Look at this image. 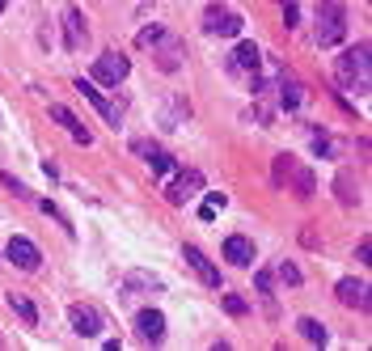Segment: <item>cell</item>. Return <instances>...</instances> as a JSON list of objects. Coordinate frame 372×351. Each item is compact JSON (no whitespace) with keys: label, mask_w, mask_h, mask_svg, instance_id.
Instances as JSON below:
<instances>
[{"label":"cell","mask_w":372,"mask_h":351,"mask_svg":"<svg viewBox=\"0 0 372 351\" xmlns=\"http://www.w3.org/2000/svg\"><path fill=\"white\" fill-rule=\"evenodd\" d=\"M368 56H372V47H368V42H355L351 51H343V60L334 64V72H339V81H343L347 89L368 93Z\"/></svg>","instance_id":"1"},{"label":"cell","mask_w":372,"mask_h":351,"mask_svg":"<svg viewBox=\"0 0 372 351\" xmlns=\"http://www.w3.org/2000/svg\"><path fill=\"white\" fill-rule=\"evenodd\" d=\"M317 30H313V38H317V47H334V42H343V34H347V13H343V5H322L317 9V22H313Z\"/></svg>","instance_id":"2"},{"label":"cell","mask_w":372,"mask_h":351,"mask_svg":"<svg viewBox=\"0 0 372 351\" xmlns=\"http://www.w3.org/2000/svg\"><path fill=\"white\" fill-rule=\"evenodd\" d=\"M127 72H131V60L119 51H102L93 60V85H119V81H127Z\"/></svg>","instance_id":"3"},{"label":"cell","mask_w":372,"mask_h":351,"mask_svg":"<svg viewBox=\"0 0 372 351\" xmlns=\"http://www.w3.org/2000/svg\"><path fill=\"white\" fill-rule=\"evenodd\" d=\"M203 30L220 34V38H237L241 34V13H233L229 5H207L203 9Z\"/></svg>","instance_id":"4"},{"label":"cell","mask_w":372,"mask_h":351,"mask_svg":"<svg viewBox=\"0 0 372 351\" xmlns=\"http://www.w3.org/2000/svg\"><path fill=\"white\" fill-rule=\"evenodd\" d=\"M152 47H156V56H152V60H156V68H161V72H178V68H182V60H186L182 38H174V34L165 30V34L156 38Z\"/></svg>","instance_id":"5"},{"label":"cell","mask_w":372,"mask_h":351,"mask_svg":"<svg viewBox=\"0 0 372 351\" xmlns=\"http://www.w3.org/2000/svg\"><path fill=\"white\" fill-rule=\"evenodd\" d=\"M203 190V174L199 170H182L174 182H170V190H165V199H170V204L174 208H182V204H191V199Z\"/></svg>","instance_id":"6"},{"label":"cell","mask_w":372,"mask_h":351,"mask_svg":"<svg viewBox=\"0 0 372 351\" xmlns=\"http://www.w3.org/2000/svg\"><path fill=\"white\" fill-rule=\"evenodd\" d=\"M5 259L17 267V271H38V263H42V254H38V245L30 241V237H13L9 245H5Z\"/></svg>","instance_id":"7"},{"label":"cell","mask_w":372,"mask_h":351,"mask_svg":"<svg viewBox=\"0 0 372 351\" xmlns=\"http://www.w3.org/2000/svg\"><path fill=\"white\" fill-rule=\"evenodd\" d=\"M339 305H347V309H359V313H368L372 309V300H368V284L364 279H339Z\"/></svg>","instance_id":"8"},{"label":"cell","mask_w":372,"mask_h":351,"mask_svg":"<svg viewBox=\"0 0 372 351\" xmlns=\"http://www.w3.org/2000/svg\"><path fill=\"white\" fill-rule=\"evenodd\" d=\"M68 322H72V330H76L81 338H97V334H102V313H97L93 305H72V309H68Z\"/></svg>","instance_id":"9"},{"label":"cell","mask_w":372,"mask_h":351,"mask_svg":"<svg viewBox=\"0 0 372 351\" xmlns=\"http://www.w3.org/2000/svg\"><path fill=\"white\" fill-rule=\"evenodd\" d=\"M182 259L191 263V271H195V275H199L207 288H220V271H216V263H211L199 245H186V250H182Z\"/></svg>","instance_id":"10"},{"label":"cell","mask_w":372,"mask_h":351,"mask_svg":"<svg viewBox=\"0 0 372 351\" xmlns=\"http://www.w3.org/2000/svg\"><path fill=\"white\" fill-rule=\"evenodd\" d=\"M85 42H89L85 17H81V9H76V5H68V9H64V47H68V51H81Z\"/></svg>","instance_id":"11"},{"label":"cell","mask_w":372,"mask_h":351,"mask_svg":"<svg viewBox=\"0 0 372 351\" xmlns=\"http://www.w3.org/2000/svg\"><path fill=\"white\" fill-rule=\"evenodd\" d=\"M131 148H136V153H140V157L152 165V174H174V157L165 153L161 144H152V140H136Z\"/></svg>","instance_id":"12"},{"label":"cell","mask_w":372,"mask_h":351,"mask_svg":"<svg viewBox=\"0 0 372 351\" xmlns=\"http://www.w3.org/2000/svg\"><path fill=\"white\" fill-rule=\"evenodd\" d=\"M136 330L144 343H161L165 338V313L161 309H140L136 313Z\"/></svg>","instance_id":"13"},{"label":"cell","mask_w":372,"mask_h":351,"mask_svg":"<svg viewBox=\"0 0 372 351\" xmlns=\"http://www.w3.org/2000/svg\"><path fill=\"white\" fill-rule=\"evenodd\" d=\"M275 89H280V106L284 111H300L305 106V85L288 72H275Z\"/></svg>","instance_id":"14"},{"label":"cell","mask_w":372,"mask_h":351,"mask_svg":"<svg viewBox=\"0 0 372 351\" xmlns=\"http://www.w3.org/2000/svg\"><path fill=\"white\" fill-rule=\"evenodd\" d=\"M225 263H233V267H250V263H254V241L241 237V233H233V237L225 241Z\"/></svg>","instance_id":"15"},{"label":"cell","mask_w":372,"mask_h":351,"mask_svg":"<svg viewBox=\"0 0 372 351\" xmlns=\"http://www.w3.org/2000/svg\"><path fill=\"white\" fill-rule=\"evenodd\" d=\"M258 64H262V51H258L254 42H237V51L229 56V68H233V72H250V76H254Z\"/></svg>","instance_id":"16"},{"label":"cell","mask_w":372,"mask_h":351,"mask_svg":"<svg viewBox=\"0 0 372 351\" xmlns=\"http://www.w3.org/2000/svg\"><path fill=\"white\" fill-rule=\"evenodd\" d=\"M76 89H81V93H85V97H89V102H93V106H97V115H102V119H106V123H115V127H119V111H115V106H111V102H106V93H102V89H97V85H93V81H85V76H81V81H76Z\"/></svg>","instance_id":"17"},{"label":"cell","mask_w":372,"mask_h":351,"mask_svg":"<svg viewBox=\"0 0 372 351\" xmlns=\"http://www.w3.org/2000/svg\"><path fill=\"white\" fill-rule=\"evenodd\" d=\"M51 119H56L60 127H68V136H72L76 144H89V140H93V136H89V127H85V123H81V119H76V115H72L68 106H60V102L51 106Z\"/></svg>","instance_id":"18"},{"label":"cell","mask_w":372,"mask_h":351,"mask_svg":"<svg viewBox=\"0 0 372 351\" xmlns=\"http://www.w3.org/2000/svg\"><path fill=\"white\" fill-rule=\"evenodd\" d=\"M296 330H300V338H305V343H313V347H326V343H330L326 326L317 322V318H300V322H296Z\"/></svg>","instance_id":"19"},{"label":"cell","mask_w":372,"mask_h":351,"mask_svg":"<svg viewBox=\"0 0 372 351\" xmlns=\"http://www.w3.org/2000/svg\"><path fill=\"white\" fill-rule=\"evenodd\" d=\"M288 178H292V186H296V195H300V199H313V190H317V186H313V174H309L305 165H296V161H292Z\"/></svg>","instance_id":"20"},{"label":"cell","mask_w":372,"mask_h":351,"mask_svg":"<svg viewBox=\"0 0 372 351\" xmlns=\"http://www.w3.org/2000/svg\"><path fill=\"white\" fill-rule=\"evenodd\" d=\"M9 309H13V313L26 322V326H38V309L30 305V300H26L22 292H9Z\"/></svg>","instance_id":"21"},{"label":"cell","mask_w":372,"mask_h":351,"mask_svg":"<svg viewBox=\"0 0 372 351\" xmlns=\"http://www.w3.org/2000/svg\"><path fill=\"white\" fill-rule=\"evenodd\" d=\"M309 140H313V153H322V157H343V144H339V140H330L326 131H313Z\"/></svg>","instance_id":"22"},{"label":"cell","mask_w":372,"mask_h":351,"mask_svg":"<svg viewBox=\"0 0 372 351\" xmlns=\"http://www.w3.org/2000/svg\"><path fill=\"white\" fill-rule=\"evenodd\" d=\"M334 186H339V199H343L347 208H351V204H359V195H355V186H351V174H339V182H334Z\"/></svg>","instance_id":"23"},{"label":"cell","mask_w":372,"mask_h":351,"mask_svg":"<svg viewBox=\"0 0 372 351\" xmlns=\"http://www.w3.org/2000/svg\"><path fill=\"white\" fill-rule=\"evenodd\" d=\"M127 288H148V292H156V288H161V279H156V275H144V271H131V275H127Z\"/></svg>","instance_id":"24"},{"label":"cell","mask_w":372,"mask_h":351,"mask_svg":"<svg viewBox=\"0 0 372 351\" xmlns=\"http://www.w3.org/2000/svg\"><path fill=\"white\" fill-rule=\"evenodd\" d=\"M254 284H258V292L267 296V305H271V284H275V279H271V271H258V275H254ZM271 309H275V305H271Z\"/></svg>","instance_id":"25"},{"label":"cell","mask_w":372,"mask_h":351,"mask_svg":"<svg viewBox=\"0 0 372 351\" xmlns=\"http://www.w3.org/2000/svg\"><path fill=\"white\" fill-rule=\"evenodd\" d=\"M225 309H229L233 318H245V309H250V305H245L241 296H233V292H229V296H225Z\"/></svg>","instance_id":"26"},{"label":"cell","mask_w":372,"mask_h":351,"mask_svg":"<svg viewBox=\"0 0 372 351\" xmlns=\"http://www.w3.org/2000/svg\"><path fill=\"white\" fill-rule=\"evenodd\" d=\"M161 34H165L161 26H148V30H140V38H136V42H140V47H152V42L161 38Z\"/></svg>","instance_id":"27"},{"label":"cell","mask_w":372,"mask_h":351,"mask_svg":"<svg viewBox=\"0 0 372 351\" xmlns=\"http://www.w3.org/2000/svg\"><path fill=\"white\" fill-rule=\"evenodd\" d=\"M275 271H280V279H284V284H300V271H296L292 263H280Z\"/></svg>","instance_id":"28"},{"label":"cell","mask_w":372,"mask_h":351,"mask_svg":"<svg viewBox=\"0 0 372 351\" xmlns=\"http://www.w3.org/2000/svg\"><path fill=\"white\" fill-rule=\"evenodd\" d=\"M284 22L296 26V22H300V9H296V5H284Z\"/></svg>","instance_id":"29"},{"label":"cell","mask_w":372,"mask_h":351,"mask_svg":"<svg viewBox=\"0 0 372 351\" xmlns=\"http://www.w3.org/2000/svg\"><path fill=\"white\" fill-rule=\"evenodd\" d=\"M5 5H9V0H0V13H5Z\"/></svg>","instance_id":"30"},{"label":"cell","mask_w":372,"mask_h":351,"mask_svg":"<svg viewBox=\"0 0 372 351\" xmlns=\"http://www.w3.org/2000/svg\"><path fill=\"white\" fill-rule=\"evenodd\" d=\"M0 343H5V338H0Z\"/></svg>","instance_id":"31"}]
</instances>
